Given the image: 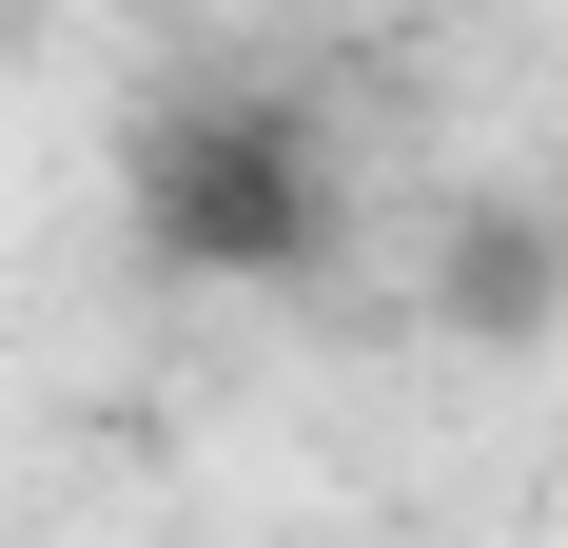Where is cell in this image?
I'll list each match as a JSON object with an SVG mask.
<instances>
[{"label":"cell","instance_id":"obj_2","mask_svg":"<svg viewBox=\"0 0 568 548\" xmlns=\"http://www.w3.org/2000/svg\"><path fill=\"white\" fill-rule=\"evenodd\" d=\"M432 314L490 333V353L549 333V314H568V216H549V196H470V216L432 235Z\"/></svg>","mask_w":568,"mask_h":548},{"label":"cell","instance_id":"obj_1","mask_svg":"<svg viewBox=\"0 0 568 548\" xmlns=\"http://www.w3.org/2000/svg\"><path fill=\"white\" fill-rule=\"evenodd\" d=\"M118 235L176 294H314L353 255V158H334V118L255 99V79H196V99H158L118 138Z\"/></svg>","mask_w":568,"mask_h":548}]
</instances>
